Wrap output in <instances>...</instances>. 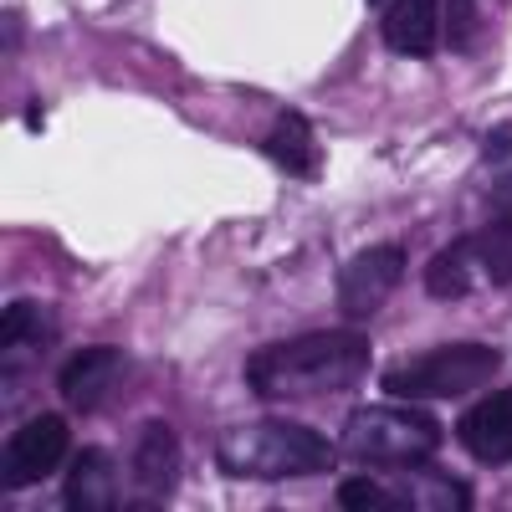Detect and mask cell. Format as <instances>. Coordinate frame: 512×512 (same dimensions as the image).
Masks as SVG:
<instances>
[{
	"mask_svg": "<svg viewBox=\"0 0 512 512\" xmlns=\"http://www.w3.org/2000/svg\"><path fill=\"white\" fill-rule=\"evenodd\" d=\"M369 369V338L359 328L297 333L246 359V384L256 400H318L359 384Z\"/></svg>",
	"mask_w": 512,
	"mask_h": 512,
	"instance_id": "obj_1",
	"label": "cell"
},
{
	"mask_svg": "<svg viewBox=\"0 0 512 512\" xmlns=\"http://www.w3.org/2000/svg\"><path fill=\"white\" fill-rule=\"evenodd\" d=\"M338 461L333 441L308 431L297 420H251L221 436L216 466L226 477L246 482H287V477H318Z\"/></svg>",
	"mask_w": 512,
	"mask_h": 512,
	"instance_id": "obj_2",
	"label": "cell"
},
{
	"mask_svg": "<svg viewBox=\"0 0 512 512\" xmlns=\"http://www.w3.org/2000/svg\"><path fill=\"white\" fill-rule=\"evenodd\" d=\"M338 451H349L364 466H420L441 451V425L425 410H400V405H359L344 420Z\"/></svg>",
	"mask_w": 512,
	"mask_h": 512,
	"instance_id": "obj_3",
	"label": "cell"
},
{
	"mask_svg": "<svg viewBox=\"0 0 512 512\" xmlns=\"http://www.w3.org/2000/svg\"><path fill=\"white\" fill-rule=\"evenodd\" d=\"M502 369V354L492 344H441L431 354H415L395 364L379 379V390L390 400H456L472 395Z\"/></svg>",
	"mask_w": 512,
	"mask_h": 512,
	"instance_id": "obj_4",
	"label": "cell"
},
{
	"mask_svg": "<svg viewBox=\"0 0 512 512\" xmlns=\"http://www.w3.org/2000/svg\"><path fill=\"white\" fill-rule=\"evenodd\" d=\"M338 507H359V512H461V507H472V487L451 472H425V461H420V466H395L384 482L349 477L338 487Z\"/></svg>",
	"mask_w": 512,
	"mask_h": 512,
	"instance_id": "obj_5",
	"label": "cell"
},
{
	"mask_svg": "<svg viewBox=\"0 0 512 512\" xmlns=\"http://www.w3.org/2000/svg\"><path fill=\"white\" fill-rule=\"evenodd\" d=\"M405 277V246H364L338 267V313L349 323L374 318Z\"/></svg>",
	"mask_w": 512,
	"mask_h": 512,
	"instance_id": "obj_6",
	"label": "cell"
},
{
	"mask_svg": "<svg viewBox=\"0 0 512 512\" xmlns=\"http://www.w3.org/2000/svg\"><path fill=\"white\" fill-rule=\"evenodd\" d=\"M72 436H67V420L62 415H31L21 431H11L6 441V456H0V482H6V492L16 487H36V482H47L62 456H67Z\"/></svg>",
	"mask_w": 512,
	"mask_h": 512,
	"instance_id": "obj_7",
	"label": "cell"
},
{
	"mask_svg": "<svg viewBox=\"0 0 512 512\" xmlns=\"http://www.w3.org/2000/svg\"><path fill=\"white\" fill-rule=\"evenodd\" d=\"M118 379H123V354L113 344H88L57 369V395L72 410H98L118 390Z\"/></svg>",
	"mask_w": 512,
	"mask_h": 512,
	"instance_id": "obj_8",
	"label": "cell"
},
{
	"mask_svg": "<svg viewBox=\"0 0 512 512\" xmlns=\"http://www.w3.org/2000/svg\"><path fill=\"white\" fill-rule=\"evenodd\" d=\"M461 446L472 451V461L482 466H507L512 461V390H497L487 400H477L456 420Z\"/></svg>",
	"mask_w": 512,
	"mask_h": 512,
	"instance_id": "obj_9",
	"label": "cell"
},
{
	"mask_svg": "<svg viewBox=\"0 0 512 512\" xmlns=\"http://www.w3.org/2000/svg\"><path fill=\"white\" fill-rule=\"evenodd\" d=\"M134 482L149 492V502H169L180 482V441L164 420H144L134 436Z\"/></svg>",
	"mask_w": 512,
	"mask_h": 512,
	"instance_id": "obj_10",
	"label": "cell"
},
{
	"mask_svg": "<svg viewBox=\"0 0 512 512\" xmlns=\"http://www.w3.org/2000/svg\"><path fill=\"white\" fill-rule=\"evenodd\" d=\"M441 6L446 0H390L384 11V47L400 57H431L441 36Z\"/></svg>",
	"mask_w": 512,
	"mask_h": 512,
	"instance_id": "obj_11",
	"label": "cell"
},
{
	"mask_svg": "<svg viewBox=\"0 0 512 512\" xmlns=\"http://www.w3.org/2000/svg\"><path fill=\"white\" fill-rule=\"evenodd\" d=\"M118 472H113V456L103 446H88V451H77L72 461V472H67V492L62 502L72 512H108L118 497Z\"/></svg>",
	"mask_w": 512,
	"mask_h": 512,
	"instance_id": "obj_12",
	"label": "cell"
},
{
	"mask_svg": "<svg viewBox=\"0 0 512 512\" xmlns=\"http://www.w3.org/2000/svg\"><path fill=\"white\" fill-rule=\"evenodd\" d=\"M262 154L272 164H282L287 175H297V180H318V164H323L318 139H313V123L303 113H292V108L272 123V134L262 139Z\"/></svg>",
	"mask_w": 512,
	"mask_h": 512,
	"instance_id": "obj_13",
	"label": "cell"
},
{
	"mask_svg": "<svg viewBox=\"0 0 512 512\" xmlns=\"http://www.w3.org/2000/svg\"><path fill=\"white\" fill-rule=\"evenodd\" d=\"M472 241H451L446 251H436L431 256V267H425V292L436 297V303H456V297H466L472 292Z\"/></svg>",
	"mask_w": 512,
	"mask_h": 512,
	"instance_id": "obj_14",
	"label": "cell"
},
{
	"mask_svg": "<svg viewBox=\"0 0 512 512\" xmlns=\"http://www.w3.org/2000/svg\"><path fill=\"white\" fill-rule=\"evenodd\" d=\"M466 241H472V256H477V267L487 272V282L512 287V210H497V221H487L477 236H466Z\"/></svg>",
	"mask_w": 512,
	"mask_h": 512,
	"instance_id": "obj_15",
	"label": "cell"
},
{
	"mask_svg": "<svg viewBox=\"0 0 512 512\" xmlns=\"http://www.w3.org/2000/svg\"><path fill=\"white\" fill-rule=\"evenodd\" d=\"M0 344H6V354H11L16 344H47L41 308H36V303H11L6 318H0Z\"/></svg>",
	"mask_w": 512,
	"mask_h": 512,
	"instance_id": "obj_16",
	"label": "cell"
},
{
	"mask_svg": "<svg viewBox=\"0 0 512 512\" xmlns=\"http://www.w3.org/2000/svg\"><path fill=\"white\" fill-rule=\"evenodd\" d=\"M472 31H477L472 0H451V47L456 52H472Z\"/></svg>",
	"mask_w": 512,
	"mask_h": 512,
	"instance_id": "obj_17",
	"label": "cell"
},
{
	"mask_svg": "<svg viewBox=\"0 0 512 512\" xmlns=\"http://www.w3.org/2000/svg\"><path fill=\"white\" fill-rule=\"evenodd\" d=\"M487 200H492L497 210H512V169H507V175L492 185V195H487Z\"/></svg>",
	"mask_w": 512,
	"mask_h": 512,
	"instance_id": "obj_18",
	"label": "cell"
},
{
	"mask_svg": "<svg viewBox=\"0 0 512 512\" xmlns=\"http://www.w3.org/2000/svg\"><path fill=\"white\" fill-rule=\"evenodd\" d=\"M507 149H512V128H497V134H492V139H487V159H492V164H497V159H502V154H507Z\"/></svg>",
	"mask_w": 512,
	"mask_h": 512,
	"instance_id": "obj_19",
	"label": "cell"
}]
</instances>
